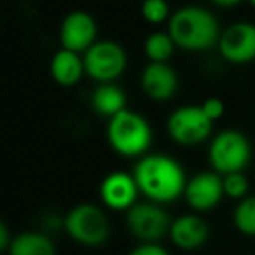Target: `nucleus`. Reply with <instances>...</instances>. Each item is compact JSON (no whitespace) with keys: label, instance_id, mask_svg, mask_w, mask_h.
<instances>
[{"label":"nucleus","instance_id":"6ab92c4d","mask_svg":"<svg viewBox=\"0 0 255 255\" xmlns=\"http://www.w3.org/2000/svg\"><path fill=\"white\" fill-rule=\"evenodd\" d=\"M234 226L247 236H255V196L245 198L234 210Z\"/></svg>","mask_w":255,"mask_h":255},{"label":"nucleus","instance_id":"4be33fe9","mask_svg":"<svg viewBox=\"0 0 255 255\" xmlns=\"http://www.w3.org/2000/svg\"><path fill=\"white\" fill-rule=\"evenodd\" d=\"M203 112L208 116L210 121H217L220 119V117L224 116V110H226V105H224V102L220 98H208L203 102L201 105Z\"/></svg>","mask_w":255,"mask_h":255},{"label":"nucleus","instance_id":"a211bd4d","mask_svg":"<svg viewBox=\"0 0 255 255\" xmlns=\"http://www.w3.org/2000/svg\"><path fill=\"white\" fill-rule=\"evenodd\" d=\"M177 44L168 32H154L145 40V54L154 63H168L175 53Z\"/></svg>","mask_w":255,"mask_h":255},{"label":"nucleus","instance_id":"1a4fd4ad","mask_svg":"<svg viewBox=\"0 0 255 255\" xmlns=\"http://www.w3.org/2000/svg\"><path fill=\"white\" fill-rule=\"evenodd\" d=\"M220 56L234 65H245L255 60V25L238 21L222 32L219 40Z\"/></svg>","mask_w":255,"mask_h":255},{"label":"nucleus","instance_id":"6e6552de","mask_svg":"<svg viewBox=\"0 0 255 255\" xmlns=\"http://www.w3.org/2000/svg\"><path fill=\"white\" fill-rule=\"evenodd\" d=\"M126 222L133 236L147 241V243H154V241L170 234L173 220L157 203L150 201L136 203L135 206H131L128 210Z\"/></svg>","mask_w":255,"mask_h":255},{"label":"nucleus","instance_id":"4468645a","mask_svg":"<svg viewBox=\"0 0 255 255\" xmlns=\"http://www.w3.org/2000/svg\"><path fill=\"white\" fill-rule=\"evenodd\" d=\"M210 227L198 215H182L171 222L170 238L182 250H194L208 240Z\"/></svg>","mask_w":255,"mask_h":255},{"label":"nucleus","instance_id":"f3484780","mask_svg":"<svg viewBox=\"0 0 255 255\" xmlns=\"http://www.w3.org/2000/svg\"><path fill=\"white\" fill-rule=\"evenodd\" d=\"M9 255H56L54 243L42 233H21L12 238Z\"/></svg>","mask_w":255,"mask_h":255},{"label":"nucleus","instance_id":"aec40b11","mask_svg":"<svg viewBox=\"0 0 255 255\" xmlns=\"http://www.w3.org/2000/svg\"><path fill=\"white\" fill-rule=\"evenodd\" d=\"M142 16L150 25H161L171 18L170 5L166 0H143Z\"/></svg>","mask_w":255,"mask_h":255},{"label":"nucleus","instance_id":"f257e3e1","mask_svg":"<svg viewBox=\"0 0 255 255\" xmlns=\"http://www.w3.org/2000/svg\"><path fill=\"white\" fill-rule=\"evenodd\" d=\"M135 180L145 198L152 203H171L185 192V173L178 161L163 154H149L138 161Z\"/></svg>","mask_w":255,"mask_h":255},{"label":"nucleus","instance_id":"9b49d317","mask_svg":"<svg viewBox=\"0 0 255 255\" xmlns=\"http://www.w3.org/2000/svg\"><path fill=\"white\" fill-rule=\"evenodd\" d=\"M185 201L196 212L212 210L224 196V180L217 171H201L185 185Z\"/></svg>","mask_w":255,"mask_h":255},{"label":"nucleus","instance_id":"39448f33","mask_svg":"<svg viewBox=\"0 0 255 255\" xmlns=\"http://www.w3.org/2000/svg\"><path fill=\"white\" fill-rule=\"evenodd\" d=\"M63 227L74 241L86 247H98L109 238V220L95 205H77L63 219Z\"/></svg>","mask_w":255,"mask_h":255},{"label":"nucleus","instance_id":"f8f14e48","mask_svg":"<svg viewBox=\"0 0 255 255\" xmlns=\"http://www.w3.org/2000/svg\"><path fill=\"white\" fill-rule=\"evenodd\" d=\"M140 187L135 180V175H128L124 171H114L103 178L100 185V198L103 205L110 210H129L136 205Z\"/></svg>","mask_w":255,"mask_h":255},{"label":"nucleus","instance_id":"f03ea898","mask_svg":"<svg viewBox=\"0 0 255 255\" xmlns=\"http://www.w3.org/2000/svg\"><path fill=\"white\" fill-rule=\"evenodd\" d=\"M168 33L177 47L185 51H206L219 46L222 35L215 16L199 5H185L173 12L168 23Z\"/></svg>","mask_w":255,"mask_h":255},{"label":"nucleus","instance_id":"dca6fc26","mask_svg":"<svg viewBox=\"0 0 255 255\" xmlns=\"http://www.w3.org/2000/svg\"><path fill=\"white\" fill-rule=\"evenodd\" d=\"M93 109L96 114L105 117H114L126 109V96L123 89L117 88L112 82H103L93 91Z\"/></svg>","mask_w":255,"mask_h":255},{"label":"nucleus","instance_id":"393cba45","mask_svg":"<svg viewBox=\"0 0 255 255\" xmlns=\"http://www.w3.org/2000/svg\"><path fill=\"white\" fill-rule=\"evenodd\" d=\"M210 2L219 5V7H234V5L241 4L243 0H210Z\"/></svg>","mask_w":255,"mask_h":255},{"label":"nucleus","instance_id":"9d476101","mask_svg":"<svg viewBox=\"0 0 255 255\" xmlns=\"http://www.w3.org/2000/svg\"><path fill=\"white\" fill-rule=\"evenodd\" d=\"M96 21L84 11H74L65 16L60 26L61 47L74 53H86L96 42Z\"/></svg>","mask_w":255,"mask_h":255},{"label":"nucleus","instance_id":"412c9836","mask_svg":"<svg viewBox=\"0 0 255 255\" xmlns=\"http://www.w3.org/2000/svg\"><path fill=\"white\" fill-rule=\"evenodd\" d=\"M222 180H224V194L233 199H245V194L248 192V180L243 175V171L224 175Z\"/></svg>","mask_w":255,"mask_h":255},{"label":"nucleus","instance_id":"0eeeda50","mask_svg":"<svg viewBox=\"0 0 255 255\" xmlns=\"http://www.w3.org/2000/svg\"><path fill=\"white\" fill-rule=\"evenodd\" d=\"M86 74L98 82H112L124 72L126 51L114 40H96L84 53Z\"/></svg>","mask_w":255,"mask_h":255},{"label":"nucleus","instance_id":"2eb2a0df","mask_svg":"<svg viewBox=\"0 0 255 255\" xmlns=\"http://www.w3.org/2000/svg\"><path fill=\"white\" fill-rule=\"evenodd\" d=\"M51 75L60 86H75L84 75V58L79 53L61 47L51 60Z\"/></svg>","mask_w":255,"mask_h":255},{"label":"nucleus","instance_id":"ddd939ff","mask_svg":"<svg viewBox=\"0 0 255 255\" xmlns=\"http://www.w3.org/2000/svg\"><path fill=\"white\" fill-rule=\"evenodd\" d=\"M178 75L168 63L150 61L142 72V89L150 100L166 102L177 93Z\"/></svg>","mask_w":255,"mask_h":255},{"label":"nucleus","instance_id":"423d86ee","mask_svg":"<svg viewBox=\"0 0 255 255\" xmlns=\"http://www.w3.org/2000/svg\"><path fill=\"white\" fill-rule=\"evenodd\" d=\"M213 121L203 112L201 105H184L175 109L168 117V133L180 145H198L212 133Z\"/></svg>","mask_w":255,"mask_h":255},{"label":"nucleus","instance_id":"b1692460","mask_svg":"<svg viewBox=\"0 0 255 255\" xmlns=\"http://www.w3.org/2000/svg\"><path fill=\"white\" fill-rule=\"evenodd\" d=\"M11 243H12V240H11V236H9V229H7V226L2 222L0 224V248H2V250H9Z\"/></svg>","mask_w":255,"mask_h":255},{"label":"nucleus","instance_id":"5701e85b","mask_svg":"<svg viewBox=\"0 0 255 255\" xmlns=\"http://www.w3.org/2000/svg\"><path fill=\"white\" fill-rule=\"evenodd\" d=\"M129 255H170L161 245L157 243H143L129 252Z\"/></svg>","mask_w":255,"mask_h":255},{"label":"nucleus","instance_id":"a878e982","mask_svg":"<svg viewBox=\"0 0 255 255\" xmlns=\"http://www.w3.org/2000/svg\"><path fill=\"white\" fill-rule=\"evenodd\" d=\"M248 2H250V5H252V7L255 9V0H248Z\"/></svg>","mask_w":255,"mask_h":255},{"label":"nucleus","instance_id":"7ed1b4c3","mask_svg":"<svg viewBox=\"0 0 255 255\" xmlns=\"http://www.w3.org/2000/svg\"><path fill=\"white\" fill-rule=\"evenodd\" d=\"M107 140L119 156L143 157L152 143V129L143 116L124 109L109 119Z\"/></svg>","mask_w":255,"mask_h":255},{"label":"nucleus","instance_id":"20e7f679","mask_svg":"<svg viewBox=\"0 0 255 255\" xmlns=\"http://www.w3.org/2000/svg\"><path fill=\"white\" fill-rule=\"evenodd\" d=\"M208 159L219 175L243 171L252 159L250 142L243 133L236 129H226L212 140Z\"/></svg>","mask_w":255,"mask_h":255}]
</instances>
